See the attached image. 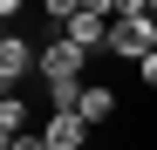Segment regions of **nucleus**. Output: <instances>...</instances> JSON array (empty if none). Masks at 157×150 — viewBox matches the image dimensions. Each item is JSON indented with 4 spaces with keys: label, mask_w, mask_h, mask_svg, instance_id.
<instances>
[{
    "label": "nucleus",
    "mask_w": 157,
    "mask_h": 150,
    "mask_svg": "<svg viewBox=\"0 0 157 150\" xmlns=\"http://www.w3.org/2000/svg\"><path fill=\"white\" fill-rule=\"evenodd\" d=\"M109 55H116V62H144V55H157V21H150V0H116Z\"/></svg>",
    "instance_id": "f257e3e1"
},
{
    "label": "nucleus",
    "mask_w": 157,
    "mask_h": 150,
    "mask_svg": "<svg viewBox=\"0 0 157 150\" xmlns=\"http://www.w3.org/2000/svg\"><path fill=\"white\" fill-rule=\"evenodd\" d=\"M109 28H116V0H75V21L62 28V41L96 55V48H109Z\"/></svg>",
    "instance_id": "f03ea898"
},
{
    "label": "nucleus",
    "mask_w": 157,
    "mask_h": 150,
    "mask_svg": "<svg viewBox=\"0 0 157 150\" xmlns=\"http://www.w3.org/2000/svg\"><path fill=\"white\" fill-rule=\"evenodd\" d=\"M21 75H41V48H34L28 34H0V89L14 96Z\"/></svg>",
    "instance_id": "7ed1b4c3"
},
{
    "label": "nucleus",
    "mask_w": 157,
    "mask_h": 150,
    "mask_svg": "<svg viewBox=\"0 0 157 150\" xmlns=\"http://www.w3.org/2000/svg\"><path fill=\"white\" fill-rule=\"evenodd\" d=\"M82 48L75 41H41V82H82Z\"/></svg>",
    "instance_id": "20e7f679"
},
{
    "label": "nucleus",
    "mask_w": 157,
    "mask_h": 150,
    "mask_svg": "<svg viewBox=\"0 0 157 150\" xmlns=\"http://www.w3.org/2000/svg\"><path fill=\"white\" fill-rule=\"evenodd\" d=\"M41 143H48V150H82V143H89V123H82V116H48V123H41Z\"/></svg>",
    "instance_id": "39448f33"
},
{
    "label": "nucleus",
    "mask_w": 157,
    "mask_h": 150,
    "mask_svg": "<svg viewBox=\"0 0 157 150\" xmlns=\"http://www.w3.org/2000/svg\"><path fill=\"white\" fill-rule=\"evenodd\" d=\"M75 116H82L89 130H96V123H109V116H116V89H109V82H89V89H82V109H75Z\"/></svg>",
    "instance_id": "423d86ee"
},
{
    "label": "nucleus",
    "mask_w": 157,
    "mask_h": 150,
    "mask_svg": "<svg viewBox=\"0 0 157 150\" xmlns=\"http://www.w3.org/2000/svg\"><path fill=\"white\" fill-rule=\"evenodd\" d=\"M0 130H7V137H28V103H21V96L0 103Z\"/></svg>",
    "instance_id": "0eeeda50"
},
{
    "label": "nucleus",
    "mask_w": 157,
    "mask_h": 150,
    "mask_svg": "<svg viewBox=\"0 0 157 150\" xmlns=\"http://www.w3.org/2000/svg\"><path fill=\"white\" fill-rule=\"evenodd\" d=\"M137 82H144V89H157V55H144V62H137Z\"/></svg>",
    "instance_id": "6e6552de"
},
{
    "label": "nucleus",
    "mask_w": 157,
    "mask_h": 150,
    "mask_svg": "<svg viewBox=\"0 0 157 150\" xmlns=\"http://www.w3.org/2000/svg\"><path fill=\"white\" fill-rule=\"evenodd\" d=\"M14 150H48V143H41V130H28V137H14Z\"/></svg>",
    "instance_id": "1a4fd4ad"
}]
</instances>
